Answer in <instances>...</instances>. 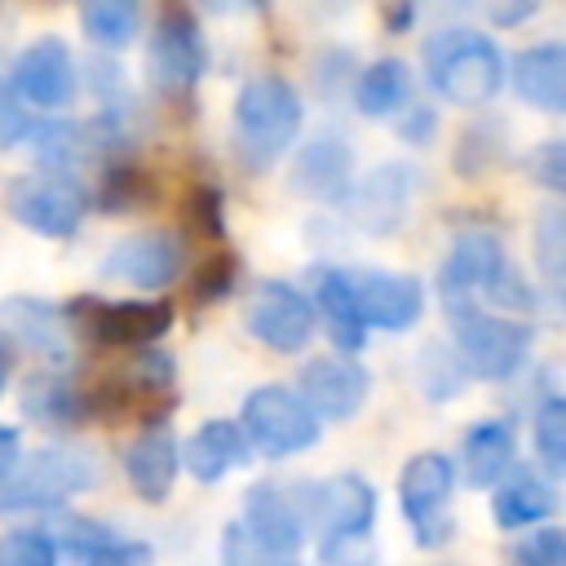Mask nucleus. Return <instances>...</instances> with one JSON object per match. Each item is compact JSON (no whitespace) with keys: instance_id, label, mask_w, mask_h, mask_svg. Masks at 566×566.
<instances>
[{"instance_id":"58836bf2","label":"nucleus","mask_w":566,"mask_h":566,"mask_svg":"<svg viewBox=\"0 0 566 566\" xmlns=\"http://www.w3.org/2000/svg\"><path fill=\"white\" fill-rule=\"evenodd\" d=\"M27 133H31V115H27V106L13 97L9 84H0V146L22 142Z\"/></svg>"},{"instance_id":"39448f33","label":"nucleus","mask_w":566,"mask_h":566,"mask_svg":"<svg viewBox=\"0 0 566 566\" xmlns=\"http://www.w3.org/2000/svg\"><path fill=\"white\" fill-rule=\"evenodd\" d=\"M102 464L93 447H40L35 455L18 460V469L0 482V513L22 509H57L71 495L97 486Z\"/></svg>"},{"instance_id":"5701e85b","label":"nucleus","mask_w":566,"mask_h":566,"mask_svg":"<svg viewBox=\"0 0 566 566\" xmlns=\"http://www.w3.org/2000/svg\"><path fill=\"white\" fill-rule=\"evenodd\" d=\"M248 451L252 447H248V438L239 433L234 420H208L186 438V447L177 455H181V464L190 469L195 482H221L230 469L248 464Z\"/></svg>"},{"instance_id":"0eeeda50","label":"nucleus","mask_w":566,"mask_h":566,"mask_svg":"<svg viewBox=\"0 0 566 566\" xmlns=\"http://www.w3.org/2000/svg\"><path fill=\"white\" fill-rule=\"evenodd\" d=\"M310 517L323 531V539H318L323 557L332 566H354V548L367 544L371 522H376V491L358 473H336L314 486Z\"/></svg>"},{"instance_id":"79ce46f5","label":"nucleus","mask_w":566,"mask_h":566,"mask_svg":"<svg viewBox=\"0 0 566 566\" xmlns=\"http://www.w3.org/2000/svg\"><path fill=\"white\" fill-rule=\"evenodd\" d=\"M18 460H22V442H18V429H9V424H0V482L18 469Z\"/></svg>"},{"instance_id":"2f4dec72","label":"nucleus","mask_w":566,"mask_h":566,"mask_svg":"<svg viewBox=\"0 0 566 566\" xmlns=\"http://www.w3.org/2000/svg\"><path fill=\"white\" fill-rule=\"evenodd\" d=\"M509 566H566V531L562 526H531L504 553Z\"/></svg>"},{"instance_id":"473e14b6","label":"nucleus","mask_w":566,"mask_h":566,"mask_svg":"<svg viewBox=\"0 0 566 566\" xmlns=\"http://www.w3.org/2000/svg\"><path fill=\"white\" fill-rule=\"evenodd\" d=\"M239 283V256L234 252H226V248H217L203 265H199V274L190 279V305L195 310H203L208 301H221V296H230V287Z\"/></svg>"},{"instance_id":"a878e982","label":"nucleus","mask_w":566,"mask_h":566,"mask_svg":"<svg viewBox=\"0 0 566 566\" xmlns=\"http://www.w3.org/2000/svg\"><path fill=\"white\" fill-rule=\"evenodd\" d=\"M513 469V429L504 420H482L460 442V473L469 486H495Z\"/></svg>"},{"instance_id":"393cba45","label":"nucleus","mask_w":566,"mask_h":566,"mask_svg":"<svg viewBox=\"0 0 566 566\" xmlns=\"http://www.w3.org/2000/svg\"><path fill=\"white\" fill-rule=\"evenodd\" d=\"M557 509V491L531 473V469H517L509 478L495 482V495H491V517L495 526L504 531H522V526H544V517Z\"/></svg>"},{"instance_id":"f3484780","label":"nucleus","mask_w":566,"mask_h":566,"mask_svg":"<svg viewBox=\"0 0 566 566\" xmlns=\"http://www.w3.org/2000/svg\"><path fill=\"white\" fill-rule=\"evenodd\" d=\"M270 562L279 557H292L301 544H305V513L296 509V500L274 486V482H256L248 495H243V526H239Z\"/></svg>"},{"instance_id":"c85d7f7f","label":"nucleus","mask_w":566,"mask_h":566,"mask_svg":"<svg viewBox=\"0 0 566 566\" xmlns=\"http://www.w3.org/2000/svg\"><path fill=\"white\" fill-rule=\"evenodd\" d=\"M80 27L97 49H124L142 27V9L133 0H93L80 9Z\"/></svg>"},{"instance_id":"b1692460","label":"nucleus","mask_w":566,"mask_h":566,"mask_svg":"<svg viewBox=\"0 0 566 566\" xmlns=\"http://www.w3.org/2000/svg\"><path fill=\"white\" fill-rule=\"evenodd\" d=\"M177 469H181V455H177V442L168 429H146L128 451H124V473L133 482V491L146 500V504H164L172 482H177Z\"/></svg>"},{"instance_id":"c756f323","label":"nucleus","mask_w":566,"mask_h":566,"mask_svg":"<svg viewBox=\"0 0 566 566\" xmlns=\"http://www.w3.org/2000/svg\"><path fill=\"white\" fill-rule=\"evenodd\" d=\"M31 150L53 168V172H66L80 155H84V133L75 128V124H62V119H53V124H31Z\"/></svg>"},{"instance_id":"72a5a7b5","label":"nucleus","mask_w":566,"mask_h":566,"mask_svg":"<svg viewBox=\"0 0 566 566\" xmlns=\"http://www.w3.org/2000/svg\"><path fill=\"white\" fill-rule=\"evenodd\" d=\"M0 566H57V544L44 531L0 535Z\"/></svg>"},{"instance_id":"6ab92c4d","label":"nucleus","mask_w":566,"mask_h":566,"mask_svg":"<svg viewBox=\"0 0 566 566\" xmlns=\"http://www.w3.org/2000/svg\"><path fill=\"white\" fill-rule=\"evenodd\" d=\"M0 336L9 345H22V349H35L53 363H62L71 354V332H66V318L57 305L49 301H35V296H9L0 301Z\"/></svg>"},{"instance_id":"9d476101","label":"nucleus","mask_w":566,"mask_h":566,"mask_svg":"<svg viewBox=\"0 0 566 566\" xmlns=\"http://www.w3.org/2000/svg\"><path fill=\"white\" fill-rule=\"evenodd\" d=\"M4 208L18 226L44 239H71L88 212V195L71 172H31V177L9 181Z\"/></svg>"},{"instance_id":"f257e3e1","label":"nucleus","mask_w":566,"mask_h":566,"mask_svg":"<svg viewBox=\"0 0 566 566\" xmlns=\"http://www.w3.org/2000/svg\"><path fill=\"white\" fill-rule=\"evenodd\" d=\"M301 93L283 75H252L234 97V150L252 172H265L301 133Z\"/></svg>"},{"instance_id":"9b49d317","label":"nucleus","mask_w":566,"mask_h":566,"mask_svg":"<svg viewBox=\"0 0 566 566\" xmlns=\"http://www.w3.org/2000/svg\"><path fill=\"white\" fill-rule=\"evenodd\" d=\"M208 66V49H203V31L195 22V13L186 4H168L155 18V35H150V84L181 102L195 93L199 75Z\"/></svg>"},{"instance_id":"e433bc0d","label":"nucleus","mask_w":566,"mask_h":566,"mask_svg":"<svg viewBox=\"0 0 566 566\" xmlns=\"http://www.w3.org/2000/svg\"><path fill=\"white\" fill-rule=\"evenodd\" d=\"M535 239H539V252H535V256H539L548 283L557 287V279H562V265H557V256H562V212H557V208H548V212L539 217Z\"/></svg>"},{"instance_id":"4be33fe9","label":"nucleus","mask_w":566,"mask_h":566,"mask_svg":"<svg viewBox=\"0 0 566 566\" xmlns=\"http://www.w3.org/2000/svg\"><path fill=\"white\" fill-rule=\"evenodd\" d=\"M513 88L522 102L557 115L566 111V49L557 40L531 44L513 57Z\"/></svg>"},{"instance_id":"aec40b11","label":"nucleus","mask_w":566,"mask_h":566,"mask_svg":"<svg viewBox=\"0 0 566 566\" xmlns=\"http://www.w3.org/2000/svg\"><path fill=\"white\" fill-rule=\"evenodd\" d=\"M292 186L310 199H327L340 203L345 190L354 186V155L336 133H318L314 142H305V150L292 164Z\"/></svg>"},{"instance_id":"423d86ee","label":"nucleus","mask_w":566,"mask_h":566,"mask_svg":"<svg viewBox=\"0 0 566 566\" xmlns=\"http://www.w3.org/2000/svg\"><path fill=\"white\" fill-rule=\"evenodd\" d=\"M66 332H80L88 345L106 349H142L159 340L177 310L172 301H102V296H75L66 310Z\"/></svg>"},{"instance_id":"49530a36","label":"nucleus","mask_w":566,"mask_h":566,"mask_svg":"<svg viewBox=\"0 0 566 566\" xmlns=\"http://www.w3.org/2000/svg\"><path fill=\"white\" fill-rule=\"evenodd\" d=\"M385 22H389V27H407V22H411V9H398V13H385Z\"/></svg>"},{"instance_id":"ea45409f","label":"nucleus","mask_w":566,"mask_h":566,"mask_svg":"<svg viewBox=\"0 0 566 566\" xmlns=\"http://www.w3.org/2000/svg\"><path fill=\"white\" fill-rule=\"evenodd\" d=\"M137 195H142V181H137V172H128V168H115V172L106 177V186H102V203H106L111 212H124Z\"/></svg>"},{"instance_id":"f704fd0d","label":"nucleus","mask_w":566,"mask_h":566,"mask_svg":"<svg viewBox=\"0 0 566 566\" xmlns=\"http://www.w3.org/2000/svg\"><path fill=\"white\" fill-rule=\"evenodd\" d=\"M186 221L203 239H226V217H221V190L217 186H195L186 199Z\"/></svg>"},{"instance_id":"20e7f679","label":"nucleus","mask_w":566,"mask_h":566,"mask_svg":"<svg viewBox=\"0 0 566 566\" xmlns=\"http://www.w3.org/2000/svg\"><path fill=\"white\" fill-rule=\"evenodd\" d=\"M438 292L447 301H478L491 296L504 310H531L535 296L522 287L517 270L504 256V243L491 230H464L451 243V256L438 270Z\"/></svg>"},{"instance_id":"dca6fc26","label":"nucleus","mask_w":566,"mask_h":566,"mask_svg":"<svg viewBox=\"0 0 566 566\" xmlns=\"http://www.w3.org/2000/svg\"><path fill=\"white\" fill-rule=\"evenodd\" d=\"M13 97L22 106L57 111L75 97V57L57 35H40L13 62Z\"/></svg>"},{"instance_id":"6e6552de","label":"nucleus","mask_w":566,"mask_h":566,"mask_svg":"<svg viewBox=\"0 0 566 566\" xmlns=\"http://www.w3.org/2000/svg\"><path fill=\"white\" fill-rule=\"evenodd\" d=\"M239 433L248 438V447H256L261 455H296V451H310L323 433L318 416L301 402L296 389H283V385H261L243 398V411H239Z\"/></svg>"},{"instance_id":"7ed1b4c3","label":"nucleus","mask_w":566,"mask_h":566,"mask_svg":"<svg viewBox=\"0 0 566 566\" xmlns=\"http://www.w3.org/2000/svg\"><path fill=\"white\" fill-rule=\"evenodd\" d=\"M447 323H451L455 363L469 376H482V380L513 376L526 363L531 340H535V332L522 318L500 314V310L491 314L478 301H447Z\"/></svg>"},{"instance_id":"ddd939ff","label":"nucleus","mask_w":566,"mask_h":566,"mask_svg":"<svg viewBox=\"0 0 566 566\" xmlns=\"http://www.w3.org/2000/svg\"><path fill=\"white\" fill-rule=\"evenodd\" d=\"M243 327L270 345L274 354H301L314 336V305L283 279H270L252 292L248 301V314H243Z\"/></svg>"},{"instance_id":"4c0bfd02","label":"nucleus","mask_w":566,"mask_h":566,"mask_svg":"<svg viewBox=\"0 0 566 566\" xmlns=\"http://www.w3.org/2000/svg\"><path fill=\"white\" fill-rule=\"evenodd\" d=\"M84 566H150V544L142 539H106Z\"/></svg>"},{"instance_id":"a211bd4d","label":"nucleus","mask_w":566,"mask_h":566,"mask_svg":"<svg viewBox=\"0 0 566 566\" xmlns=\"http://www.w3.org/2000/svg\"><path fill=\"white\" fill-rule=\"evenodd\" d=\"M181 270V239L168 234V230H142V234H128L119 239L106 256H102V274L106 279H119V283H133L142 292H155V287H168Z\"/></svg>"},{"instance_id":"c9c22d12","label":"nucleus","mask_w":566,"mask_h":566,"mask_svg":"<svg viewBox=\"0 0 566 566\" xmlns=\"http://www.w3.org/2000/svg\"><path fill=\"white\" fill-rule=\"evenodd\" d=\"M526 172H531L539 186H548V190H566V146H562L557 137H548L544 146H535V150L526 155Z\"/></svg>"},{"instance_id":"a19ab883","label":"nucleus","mask_w":566,"mask_h":566,"mask_svg":"<svg viewBox=\"0 0 566 566\" xmlns=\"http://www.w3.org/2000/svg\"><path fill=\"white\" fill-rule=\"evenodd\" d=\"M270 557L239 531V526H230V535H226V566H265Z\"/></svg>"},{"instance_id":"f8f14e48","label":"nucleus","mask_w":566,"mask_h":566,"mask_svg":"<svg viewBox=\"0 0 566 566\" xmlns=\"http://www.w3.org/2000/svg\"><path fill=\"white\" fill-rule=\"evenodd\" d=\"M416 168L411 164H380L371 168L367 177H358L349 190H345V217L367 230V234H389L407 221V208L416 199Z\"/></svg>"},{"instance_id":"2eb2a0df","label":"nucleus","mask_w":566,"mask_h":566,"mask_svg":"<svg viewBox=\"0 0 566 566\" xmlns=\"http://www.w3.org/2000/svg\"><path fill=\"white\" fill-rule=\"evenodd\" d=\"M371 389V376L358 358H340V354H323L310 358L301 367V402L318 416V420H349L363 411Z\"/></svg>"},{"instance_id":"bb28decb","label":"nucleus","mask_w":566,"mask_h":566,"mask_svg":"<svg viewBox=\"0 0 566 566\" xmlns=\"http://www.w3.org/2000/svg\"><path fill=\"white\" fill-rule=\"evenodd\" d=\"M407 93H411V75H407V66H402L398 57L371 62V66L358 75V84H354V102H358V111L371 115V119L402 111Z\"/></svg>"},{"instance_id":"412c9836","label":"nucleus","mask_w":566,"mask_h":566,"mask_svg":"<svg viewBox=\"0 0 566 566\" xmlns=\"http://www.w3.org/2000/svg\"><path fill=\"white\" fill-rule=\"evenodd\" d=\"M314 301H318V318L327 323V336L336 345L340 358H354L363 345H367V323L358 318V305H354V292H349V279L340 265H314Z\"/></svg>"},{"instance_id":"7c9ffc66","label":"nucleus","mask_w":566,"mask_h":566,"mask_svg":"<svg viewBox=\"0 0 566 566\" xmlns=\"http://www.w3.org/2000/svg\"><path fill=\"white\" fill-rule=\"evenodd\" d=\"M535 451L553 478L566 469V402L557 394H548L535 411Z\"/></svg>"},{"instance_id":"1a4fd4ad","label":"nucleus","mask_w":566,"mask_h":566,"mask_svg":"<svg viewBox=\"0 0 566 566\" xmlns=\"http://www.w3.org/2000/svg\"><path fill=\"white\" fill-rule=\"evenodd\" d=\"M451 491H455V464L442 451H420L402 464L398 478V504L402 517L416 531L420 548H442L451 539Z\"/></svg>"},{"instance_id":"4468645a","label":"nucleus","mask_w":566,"mask_h":566,"mask_svg":"<svg viewBox=\"0 0 566 566\" xmlns=\"http://www.w3.org/2000/svg\"><path fill=\"white\" fill-rule=\"evenodd\" d=\"M358 318L367 327L407 332L424 318V287L416 274H389V270H345Z\"/></svg>"},{"instance_id":"c03bdc74","label":"nucleus","mask_w":566,"mask_h":566,"mask_svg":"<svg viewBox=\"0 0 566 566\" xmlns=\"http://www.w3.org/2000/svg\"><path fill=\"white\" fill-rule=\"evenodd\" d=\"M535 9H539L535 0H522V4H495V9H491V18H495L500 27H509V22H522V18H531Z\"/></svg>"},{"instance_id":"a18cd8bd","label":"nucleus","mask_w":566,"mask_h":566,"mask_svg":"<svg viewBox=\"0 0 566 566\" xmlns=\"http://www.w3.org/2000/svg\"><path fill=\"white\" fill-rule=\"evenodd\" d=\"M4 380H9V345L0 340V394H4Z\"/></svg>"},{"instance_id":"cd10ccee","label":"nucleus","mask_w":566,"mask_h":566,"mask_svg":"<svg viewBox=\"0 0 566 566\" xmlns=\"http://www.w3.org/2000/svg\"><path fill=\"white\" fill-rule=\"evenodd\" d=\"M22 407H27V416H35L49 429H71V424H80L88 416V389H75L66 380L40 376V380L27 385Z\"/></svg>"},{"instance_id":"37998d69","label":"nucleus","mask_w":566,"mask_h":566,"mask_svg":"<svg viewBox=\"0 0 566 566\" xmlns=\"http://www.w3.org/2000/svg\"><path fill=\"white\" fill-rule=\"evenodd\" d=\"M433 111H424V106H416L407 119H402V142H424L429 133H433Z\"/></svg>"},{"instance_id":"f03ea898","label":"nucleus","mask_w":566,"mask_h":566,"mask_svg":"<svg viewBox=\"0 0 566 566\" xmlns=\"http://www.w3.org/2000/svg\"><path fill=\"white\" fill-rule=\"evenodd\" d=\"M424 75L451 106H486L504 84V57L491 35L447 27L424 40Z\"/></svg>"}]
</instances>
